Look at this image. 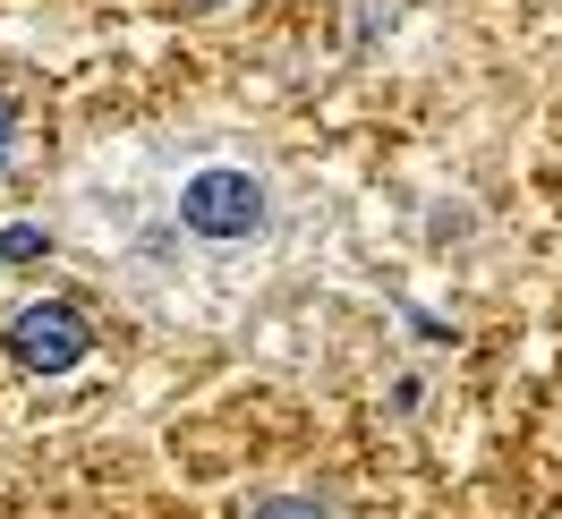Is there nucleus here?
<instances>
[{
    "mask_svg": "<svg viewBox=\"0 0 562 519\" xmlns=\"http://www.w3.org/2000/svg\"><path fill=\"white\" fill-rule=\"evenodd\" d=\"M9 358L26 366V375H69L77 358L94 349V332H86V315L77 307H60V298H35V307H18L9 315Z\"/></svg>",
    "mask_w": 562,
    "mask_h": 519,
    "instance_id": "obj_2",
    "label": "nucleus"
},
{
    "mask_svg": "<svg viewBox=\"0 0 562 519\" xmlns=\"http://www.w3.org/2000/svg\"><path fill=\"white\" fill-rule=\"evenodd\" d=\"M247 519H324V511L307 503V494H265V503H256Z\"/></svg>",
    "mask_w": 562,
    "mask_h": 519,
    "instance_id": "obj_4",
    "label": "nucleus"
},
{
    "mask_svg": "<svg viewBox=\"0 0 562 519\" xmlns=\"http://www.w3.org/2000/svg\"><path fill=\"white\" fill-rule=\"evenodd\" d=\"M179 222L196 239H256L265 230V188L247 171H231V162H213V171H196L179 188Z\"/></svg>",
    "mask_w": 562,
    "mask_h": 519,
    "instance_id": "obj_1",
    "label": "nucleus"
},
{
    "mask_svg": "<svg viewBox=\"0 0 562 519\" xmlns=\"http://www.w3.org/2000/svg\"><path fill=\"white\" fill-rule=\"evenodd\" d=\"M0 162H9V111H0Z\"/></svg>",
    "mask_w": 562,
    "mask_h": 519,
    "instance_id": "obj_5",
    "label": "nucleus"
},
{
    "mask_svg": "<svg viewBox=\"0 0 562 519\" xmlns=\"http://www.w3.org/2000/svg\"><path fill=\"white\" fill-rule=\"evenodd\" d=\"M35 256H43L35 222H9V230H0V264H35Z\"/></svg>",
    "mask_w": 562,
    "mask_h": 519,
    "instance_id": "obj_3",
    "label": "nucleus"
}]
</instances>
